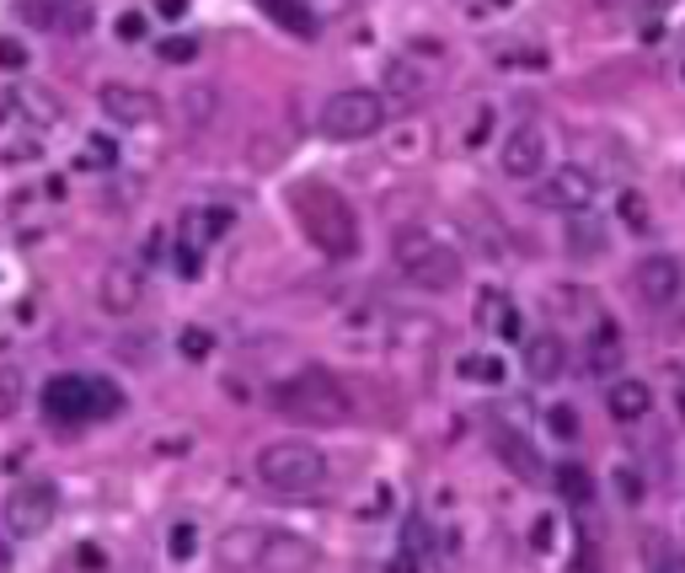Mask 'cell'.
I'll return each mask as SVG.
<instances>
[{"label":"cell","mask_w":685,"mask_h":573,"mask_svg":"<svg viewBox=\"0 0 685 573\" xmlns=\"http://www.w3.org/2000/svg\"><path fill=\"white\" fill-rule=\"evenodd\" d=\"M290 204H295V220L306 225V236L316 242V253L327 257L359 253V215L332 183H301Z\"/></svg>","instance_id":"obj_1"},{"label":"cell","mask_w":685,"mask_h":573,"mask_svg":"<svg viewBox=\"0 0 685 573\" xmlns=\"http://www.w3.org/2000/svg\"><path fill=\"white\" fill-rule=\"evenodd\" d=\"M268 402H273V413L279 418H295V424H306V429H338V424H348V413H354V402H348V391L332 381L327 370H301V376H290V381H279L268 391Z\"/></svg>","instance_id":"obj_2"},{"label":"cell","mask_w":685,"mask_h":573,"mask_svg":"<svg viewBox=\"0 0 685 573\" xmlns=\"http://www.w3.org/2000/svg\"><path fill=\"white\" fill-rule=\"evenodd\" d=\"M391 257H396V273L429 295H444L466 279V257L455 253L444 236L424 231V225H402L396 242H391Z\"/></svg>","instance_id":"obj_3"},{"label":"cell","mask_w":685,"mask_h":573,"mask_svg":"<svg viewBox=\"0 0 685 573\" xmlns=\"http://www.w3.org/2000/svg\"><path fill=\"white\" fill-rule=\"evenodd\" d=\"M119 386L102 381V376H54L44 386V413L54 424H91V418H113L119 413Z\"/></svg>","instance_id":"obj_4"},{"label":"cell","mask_w":685,"mask_h":573,"mask_svg":"<svg viewBox=\"0 0 685 573\" xmlns=\"http://www.w3.org/2000/svg\"><path fill=\"white\" fill-rule=\"evenodd\" d=\"M316 129L332 139V145H354V139H370L386 129V97L370 86H348V92H332L316 113Z\"/></svg>","instance_id":"obj_5"},{"label":"cell","mask_w":685,"mask_h":573,"mask_svg":"<svg viewBox=\"0 0 685 573\" xmlns=\"http://www.w3.org/2000/svg\"><path fill=\"white\" fill-rule=\"evenodd\" d=\"M257 477L273 493H316L327 483V455L306 440H273L257 455Z\"/></svg>","instance_id":"obj_6"},{"label":"cell","mask_w":685,"mask_h":573,"mask_svg":"<svg viewBox=\"0 0 685 573\" xmlns=\"http://www.w3.org/2000/svg\"><path fill=\"white\" fill-rule=\"evenodd\" d=\"M54 514H60V488L49 483V477H27V483H16L11 493H5V531L16 536V541H33V536H44L49 525H54Z\"/></svg>","instance_id":"obj_7"},{"label":"cell","mask_w":685,"mask_h":573,"mask_svg":"<svg viewBox=\"0 0 685 573\" xmlns=\"http://www.w3.org/2000/svg\"><path fill=\"white\" fill-rule=\"evenodd\" d=\"M231 231V209H187L178 236H172V257H178V273L183 279H198L204 268V253Z\"/></svg>","instance_id":"obj_8"},{"label":"cell","mask_w":685,"mask_h":573,"mask_svg":"<svg viewBox=\"0 0 685 573\" xmlns=\"http://www.w3.org/2000/svg\"><path fill=\"white\" fill-rule=\"evenodd\" d=\"M321 563V547L311 536H295V531H273L262 525V541H257V558L252 573H316Z\"/></svg>","instance_id":"obj_9"},{"label":"cell","mask_w":685,"mask_h":573,"mask_svg":"<svg viewBox=\"0 0 685 573\" xmlns=\"http://www.w3.org/2000/svg\"><path fill=\"white\" fill-rule=\"evenodd\" d=\"M595 198H600L595 172H589V167H573V161L558 167V172H547V183L536 188V204H541V209H558V215H589Z\"/></svg>","instance_id":"obj_10"},{"label":"cell","mask_w":685,"mask_h":573,"mask_svg":"<svg viewBox=\"0 0 685 573\" xmlns=\"http://www.w3.org/2000/svg\"><path fill=\"white\" fill-rule=\"evenodd\" d=\"M632 290H637V301H643V306H653V312L675 306V301H681V290H685L681 257H670V253L643 257V263L632 268Z\"/></svg>","instance_id":"obj_11"},{"label":"cell","mask_w":685,"mask_h":573,"mask_svg":"<svg viewBox=\"0 0 685 573\" xmlns=\"http://www.w3.org/2000/svg\"><path fill=\"white\" fill-rule=\"evenodd\" d=\"M499 167H503V178H514V183L541 178V167H547V134H541V124L509 129L503 145H499Z\"/></svg>","instance_id":"obj_12"},{"label":"cell","mask_w":685,"mask_h":573,"mask_svg":"<svg viewBox=\"0 0 685 573\" xmlns=\"http://www.w3.org/2000/svg\"><path fill=\"white\" fill-rule=\"evenodd\" d=\"M16 11L33 27H49V33H91V5L86 0H22Z\"/></svg>","instance_id":"obj_13"},{"label":"cell","mask_w":685,"mask_h":573,"mask_svg":"<svg viewBox=\"0 0 685 573\" xmlns=\"http://www.w3.org/2000/svg\"><path fill=\"white\" fill-rule=\"evenodd\" d=\"M102 113L113 119L119 129H139V124H156V97L150 92H139V86H124V81H113V86H102Z\"/></svg>","instance_id":"obj_14"},{"label":"cell","mask_w":685,"mask_h":573,"mask_svg":"<svg viewBox=\"0 0 685 573\" xmlns=\"http://www.w3.org/2000/svg\"><path fill=\"white\" fill-rule=\"evenodd\" d=\"M97 295H102V312H108V317H129V312L139 306V295H145V273H139V263H108Z\"/></svg>","instance_id":"obj_15"},{"label":"cell","mask_w":685,"mask_h":573,"mask_svg":"<svg viewBox=\"0 0 685 573\" xmlns=\"http://www.w3.org/2000/svg\"><path fill=\"white\" fill-rule=\"evenodd\" d=\"M380 97L386 102H418V97H429V70L418 60H407V54H391L386 70H380Z\"/></svg>","instance_id":"obj_16"},{"label":"cell","mask_w":685,"mask_h":573,"mask_svg":"<svg viewBox=\"0 0 685 573\" xmlns=\"http://www.w3.org/2000/svg\"><path fill=\"white\" fill-rule=\"evenodd\" d=\"M562 370H567V349H562L558 332H536L530 343H525V376L536 386H552L562 381Z\"/></svg>","instance_id":"obj_17"},{"label":"cell","mask_w":685,"mask_h":573,"mask_svg":"<svg viewBox=\"0 0 685 573\" xmlns=\"http://www.w3.org/2000/svg\"><path fill=\"white\" fill-rule=\"evenodd\" d=\"M257 541H262V525H231V531L215 541V563L231 569V573H252Z\"/></svg>","instance_id":"obj_18"},{"label":"cell","mask_w":685,"mask_h":573,"mask_svg":"<svg viewBox=\"0 0 685 573\" xmlns=\"http://www.w3.org/2000/svg\"><path fill=\"white\" fill-rule=\"evenodd\" d=\"M493 440H499L503 466H514V477H519V483H541V455L530 450V440H525V435H514V429L493 424Z\"/></svg>","instance_id":"obj_19"},{"label":"cell","mask_w":685,"mask_h":573,"mask_svg":"<svg viewBox=\"0 0 685 573\" xmlns=\"http://www.w3.org/2000/svg\"><path fill=\"white\" fill-rule=\"evenodd\" d=\"M606 407H611V418L616 424H637V418H648V407H653V391L643 381H616L606 391Z\"/></svg>","instance_id":"obj_20"},{"label":"cell","mask_w":685,"mask_h":573,"mask_svg":"<svg viewBox=\"0 0 685 573\" xmlns=\"http://www.w3.org/2000/svg\"><path fill=\"white\" fill-rule=\"evenodd\" d=\"M477 312H482V327H493L499 338H525V321H519V306H514V301H509L503 290H482Z\"/></svg>","instance_id":"obj_21"},{"label":"cell","mask_w":685,"mask_h":573,"mask_svg":"<svg viewBox=\"0 0 685 573\" xmlns=\"http://www.w3.org/2000/svg\"><path fill=\"white\" fill-rule=\"evenodd\" d=\"M622 359H626V349H622L616 321H600V332L589 338V376H616Z\"/></svg>","instance_id":"obj_22"},{"label":"cell","mask_w":685,"mask_h":573,"mask_svg":"<svg viewBox=\"0 0 685 573\" xmlns=\"http://www.w3.org/2000/svg\"><path fill=\"white\" fill-rule=\"evenodd\" d=\"M284 33H295V38H316V27H321V16H316L306 0H257Z\"/></svg>","instance_id":"obj_23"},{"label":"cell","mask_w":685,"mask_h":573,"mask_svg":"<svg viewBox=\"0 0 685 573\" xmlns=\"http://www.w3.org/2000/svg\"><path fill=\"white\" fill-rule=\"evenodd\" d=\"M558 488H562V499L578 504V510L595 499V477H589L584 466H558Z\"/></svg>","instance_id":"obj_24"},{"label":"cell","mask_w":685,"mask_h":573,"mask_svg":"<svg viewBox=\"0 0 685 573\" xmlns=\"http://www.w3.org/2000/svg\"><path fill=\"white\" fill-rule=\"evenodd\" d=\"M113 161H119V145H113L108 134H91V139H86V150L75 156V167H81V172H108Z\"/></svg>","instance_id":"obj_25"},{"label":"cell","mask_w":685,"mask_h":573,"mask_svg":"<svg viewBox=\"0 0 685 573\" xmlns=\"http://www.w3.org/2000/svg\"><path fill=\"white\" fill-rule=\"evenodd\" d=\"M567 247H573L578 257L606 253V231H600L595 220H573V231H567Z\"/></svg>","instance_id":"obj_26"},{"label":"cell","mask_w":685,"mask_h":573,"mask_svg":"<svg viewBox=\"0 0 685 573\" xmlns=\"http://www.w3.org/2000/svg\"><path fill=\"white\" fill-rule=\"evenodd\" d=\"M22 407V370L11 359H0V418H11Z\"/></svg>","instance_id":"obj_27"},{"label":"cell","mask_w":685,"mask_h":573,"mask_svg":"<svg viewBox=\"0 0 685 573\" xmlns=\"http://www.w3.org/2000/svg\"><path fill=\"white\" fill-rule=\"evenodd\" d=\"M461 376H466V381H482V386H499L503 381V359H493V354H472V359L461 365Z\"/></svg>","instance_id":"obj_28"},{"label":"cell","mask_w":685,"mask_h":573,"mask_svg":"<svg viewBox=\"0 0 685 573\" xmlns=\"http://www.w3.org/2000/svg\"><path fill=\"white\" fill-rule=\"evenodd\" d=\"M193 54H198V38H187V33H172V38L156 44V60H167V64H187Z\"/></svg>","instance_id":"obj_29"},{"label":"cell","mask_w":685,"mask_h":573,"mask_svg":"<svg viewBox=\"0 0 685 573\" xmlns=\"http://www.w3.org/2000/svg\"><path fill=\"white\" fill-rule=\"evenodd\" d=\"M178 349H183V359H209V354H215V332H204V327H183Z\"/></svg>","instance_id":"obj_30"},{"label":"cell","mask_w":685,"mask_h":573,"mask_svg":"<svg viewBox=\"0 0 685 573\" xmlns=\"http://www.w3.org/2000/svg\"><path fill=\"white\" fill-rule=\"evenodd\" d=\"M167 552H172V558H178V563H187V558H193V552H198V525H172V536H167Z\"/></svg>","instance_id":"obj_31"},{"label":"cell","mask_w":685,"mask_h":573,"mask_svg":"<svg viewBox=\"0 0 685 573\" xmlns=\"http://www.w3.org/2000/svg\"><path fill=\"white\" fill-rule=\"evenodd\" d=\"M622 220L632 225V231H648V204H643V198H637L632 188L622 193Z\"/></svg>","instance_id":"obj_32"},{"label":"cell","mask_w":685,"mask_h":573,"mask_svg":"<svg viewBox=\"0 0 685 573\" xmlns=\"http://www.w3.org/2000/svg\"><path fill=\"white\" fill-rule=\"evenodd\" d=\"M0 70H11V75L27 70V49H22L16 38H0Z\"/></svg>","instance_id":"obj_33"},{"label":"cell","mask_w":685,"mask_h":573,"mask_svg":"<svg viewBox=\"0 0 685 573\" xmlns=\"http://www.w3.org/2000/svg\"><path fill=\"white\" fill-rule=\"evenodd\" d=\"M488 129H493V108H477V119H472V124H466V145H472V150H477V145H482V139H488Z\"/></svg>","instance_id":"obj_34"},{"label":"cell","mask_w":685,"mask_h":573,"mask_svg":"<svg viewBox=\"0 0 685 573\" xmlns=\"http://www.w3.org/2000/svg\"><path fill=\"white\" fill-rule=\"evenodd\" d=\"M119 38H124V44H139V38H145V16H139V11H124V16H119Z\"/></svg>","instance_id":"obj_35"},{"label":"cell","mask_w":685,"mask_h":573,"mask_svg":"<svg viewBox=\"0 0 685 573\" xmlns=\"http://www.w3.org/2000/svg\"><path fill=\"white\" fill-rule=\"evenodd\" d=\"M306 5H311L316 16H338V11H354L359 0H306Z\"/></svg>","instance_id":"obj_36"},{"label":"cell","mask_w":685,"mask_h":573,"mask_svg":"<svg viewBox=\"0 0 685 573\" xmlns=\"http://www.w3.org/2000/svg\"><path fill=\"white\" fill-rule=\"evenodd\" d=\"M530 547H536V552H547V547H552V514H541V520H536V536H530Z\"/></svg>","instance_id":"obj_37"},{"label":"cell","mask_w":685,"mask_h":573,"mask_svg":"<svg viewBox=\"0 0 685 573\" xmlns=\"http://www.w3.org/2000/svg\"><path fill=\"white\" fill-rule=\"evenodd\" d=\"M675 0H626V11H637V16H659V11H670Z\"/></svg>","instance_id":"obj_38"},{"label":"cell","mask_w":685,"mask_h":573,"mask_svg":"<svg viewBox=\"0 0 685 573\" xmlns=\"http://www.w3.org/2000/svg\"><path fill=\"white\" fill-rule=\"evenodd\" d=\"M386 573H418V558H413V552H396V558H391V569Z\"/></svg>","instance_id":"obj_39"},{"label":"cell","mask_w":685,"mask_h":573,"mask_svg":"<svg viewBox=\"0 0 685 573\" xmlns=\"http://www.w3.org/2000/svg\"><path fill=\"white\" fill-rule=\"evenodd\" d=\"M156 11H161L167 22H178V16H183V11H187V0H156Z\"/></svg>","instance_id":"obj_40"},{"label":"cell","mask_w":685,"mask_h":573,"mask_svg":"<svg viewBox=\"0 0 685 573\" xmlns=\"http://www.w3.org/2000/svg\"><path fill=\"white\" fill-rule=\"evenodd\" d=\"M552 429H562V435H573L578 424H573V413H567V407H552Z\"/></svg>","instance_id":"obj_41"},{"label":"cell","mask_w":685,"mask_h":573,"mask_svg":"<svg viewBox=\"0 0 685 573\" xmlns=\"http://www.w3.org/2000/svg\"><path fill=\"white\" fill-rule=\"evenodd\" d=\"M659 573H685V558H664V563H659Z\"/></svg>","instance_id":"obj_42"},{"label":"cell","mask_w":685,"mask_h":573,"mask_svg":"<svg viewBox=\"0 0 685 573\" xmlns=\"http://www.w3.org/2000/svg\"><path fill=\"white\" fill-rule=\"evenodd\" d=\"M5 569H11V558H5V547H0V573H5Z\"/></svg>","instance_id":"obj_43"},{"label":"cell","mask_w":685,"mask_h":573,"mask_svg":"<svg viewBox=\"0 0 685 573\" xmlns=\"http://www.w3.org/2000/svg\"><path fill=\"white\" fill-rule=\"evenodd\" d=\"M681 49H685V38H681Z\"/></svg>","instance_id":"obj_44"}]
</instances>
